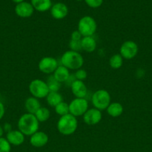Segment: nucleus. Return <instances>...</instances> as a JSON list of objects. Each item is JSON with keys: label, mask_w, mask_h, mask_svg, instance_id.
<instances>
[{"label": "nucleus", "mask_w": 152, "mask_h": 152, "mask_svg": "<svg viewBox=\"0 0 152 152\" xmlns=\"http://www.w3.org/2000/svg\"><path fill=\"white\" fill-rule=\"evenodd\" d=\"M71 91L75 98H85L87 94V88L83 81L75 80L71 83Z\"/></svg>", "instance_id": "nucleus-13"}, {"label": "nucleus", "mask_w": 152, "mask_h": 152, "mask_svg": "<svg viewBox=\"0 0 152 152\" xmlns=\"http://www.w3.org/2000/svg\"><path fill=\"white\" fill-rule=\"evenodd\" d=\"M4 129L1 126H0V137H2L3 134H4Z\"/></svg>", "instance_id": "nucleus-33"}, {"label": "nucleus", "mask_w": 152, "mask_h": 152, "mask_svg": "<svg viewBox=\"0 0 152 152\" xmlns=\"http://www.w3.org/2000/svg\"><path fill=\"white\" fill-rule=\"evenodd\" d=\"M46 102L48 105H50L51 107L55 108L56 105L63 102V96L59 92H52L50 91L49 94L46 96Z\"/></svg>", "instance_id": "nucleus-21"}, {"label": "nucleus", "mask_w": 152, "mask_h": 152, "mask_svg": "<svg viewBox=\"0 0 152 152\" xmlns=\"http://www.w3.org/2000/svg\"><path fill=\"white\" fill-rule=\"evenodd\" d=\"M34 9L32 4L27 1L16 4L15 7V13L18 16L21 18H29L33 15Z\"/></svg>", "instance_id": "nucleus-11"}, {"label": "nucleus", "mask_w": 152, "mask_h": 152, "mask_svg": "<svg viewBox=\"0 0 152 152\" xmlns=\"http://www.w3.org/2000/svg\"><path fill=\"white\" fill-rule=\"evenodd\" d=\"M86 77H87V72L84 69L80 68V69L76 70V72L75 74V80L83 81L84 80H86Z\"/></svg>", "instance_id": "nucleus-28"}, {"label": "nucleus", "mask_w": 152, "mask_h": 152, "mask_svg": "<svg viewBox=\"0 0 152 152\" xmlns=\"http://www.w3.org/2000/svg\"><path fill=\"white\" fill-rule=\"evenodd\" d=\"M55 111L58 115L60 117L62 116H65L66 114H69V104L65 102H61V103L58 104V105L55 107Z\"/></svg>", "instance_id": "nucleus-24"}, {"label": "nucleus", "mask_w": 152, "mask_h": 152, "mask_svg": "<svg viewBox=\"0 0 152 152\" xmlns=\"http://www.w3.org/2000/svg\"><path fill=\"white\" fill-rule=\"evenodd\" d=\"M83 37H82L81 34L78 31H74L71 34V37H70V39L72 40H76V41H80L82 39Z\"/></svg>", "instance_id": "nucleus-30"}, {"label": "nucleus", "mask_w": 152, "mask_h": 152, "mask_svg": "<svg viewBox=\"0 0 152 152\" xmlns=\"http://www.w3.org/2000/svg\"><path fill=\"white\" fill-rule=\"evenodd\" d=\"M34 115L40 123H43V122L47 121L50 118L51 113L49 108L41 106L34 114Z\"/></svg>", "instance_id": "nucleus-22"}, {"label": "nucleus", "mask_w": 152, "mask_h": 152, "mask_svg": "<svg viewBox=\"0 0 152 152\" xmlns=\"http://www.w3.org/2000/svg\"><path fill=\"white\" fill-rule=\"evenodd\" d=\"M18 130L25 136H31L39 131L40 122L35 115L30 113H25L19 117L18 120Z\"/></svg>", "instance_id": "nucleus-1"}, {"label": "nucleus", "mask_w": 152, "mask_h": 152, "mask_svg": "<svg viewBox=\"0 0 152 152\" xmlns=\"http://www.w3.org/2000/svg\"><path fill=\"white\" fill-rule=\"evenodd\" d=\"M107 112L110 117H118L122 114L124 111V108L122 105L119 102H111L107 108Z\"/></svg>", "instance_id": "nucleus-20"}, {"label": "nucleus", "mask_w": 152, "mask_h": 152, "mask_svg": "<svg viewBox=\"0 0 152 152\" xmlns=\"http://www.w3.org/2000/svg\"><path fill=\"white\" fill-rule=\"evenodd\" d=\"M49 142V136L44 132L37 131L30 136V143L35 148H42Z\"/></svg>", "instance_id": "nucleus-12"}, {"label": "nucleus", "mask_w": 152, "mask_h": 152, "mask_svg": "<svg viewBox=\"0 0 152 152\" xmlns=\"http://www.w3.org/2000/svg\"><path fill=\"white\" fill-rule=\"evenodd\" d=\"M91 101L94 108L102 111L107 109L111 103V96L110 93L104 89H99L92 95Z\"/></svg>", "instance_id": "nucleus-5"}, {"label": "nucleus", "mask_w": 152, "mask_h": 152, "mask_svg": "<svg viewBox=\"0 0 152 152\" xmlns=\"http://www.w3.org/2000/svg\"><path fill=\"white\" fill-rule=\"evenodd\" d=\"M40 107H41V105H40L39 99H37L34 96L27 98L25 102V108L27 113L34 114Z\"/></svg>", "instance_id": "nucleus-19"}, {"label": "nucleus", "mask_w": 152, "mask_h": 152, "mask_svg": "<svg viewBox=\"0 0 152 152\" xmlns=\"http://www.w3.org/2000/svg\"><path fill=\"white\" fill-rule=\"evenodd\" d=\"M81 48L87 53L95 51L97 48V42L93 37H83L81 41Z\"/></svg>", "instance_id": "nucleus-17"}, {"label": "nucleus", "mask_w": 152, "mask_h": 152, "mask_svg": "<svg viewBox=\"0 0 152 152\" xmlns=\"http://www.w3.org/2000/svg\"><path fill=\"white\" fill-rule=\"evenodd\" d=\"M11 145L6 138L0 137V152H10Z\"/></svg>", "instance_id": "nucleus-26"}, {"label": "nucleus", "mask_w": 152, "mask_h": 152, "mask_svg": "<svg viewBox=\"0 0 152 152\" xmlns=\"http://www.w3.org/2000/svg\"><path fill=\"white\" fill-rule=\"evenodd\" d=\"M12 1H13V2L16 3V4H19V3H21L22 2V1H24L25 0H12Z\"/></svg>", "instance_id": "nucleus-34"}, {"label": "nucleus", "mask_w": 152, "mask_h": 152, "mask_svg": "<svg viewBox=\"0 0 152 152\" xmlns=\"http://www.w3.org/2000/svg\"><path fill=\"white\" fill-rule=\"evenodd\" d=\"M28 90L32 96L37 99L46 98L49 93L47 83L40 79H35L30 83Z\"/></svg>", "instance_id": "nucleus-6"}, {"label": "nucleus", "mask_w": 152, "mask_h": 152, "mask_svg": "<svg viewBox=\"0 0 152 152\" xmlns=\"http://www.w3.org/2000/svg\"><path fill=\"white\" fill-rule=\"evenodd\" d=\"M124 59L119 53L113 55L109 59V65L113 69H119L123 65Z\"/></svg>", "instance_id": "nucleus-23"}, {"label": "nucleus", "mask_w": 152, "mask_h": 152, "mask_svg": "<svg viewBox=\"0 0 152 152\" xmlns=\"http://www.w3.org/2000/svg\"><path fill=\"white\" fill-rule=\"evenodd\" d=\"M3 129H4V132H6L7 133V132H10L11 130H13L12 129V126L10 124V123H4V126H3Z\"/></svg>", "instance_id": "nucleus-32"}, {"label": "nucleus", "mask_w": 152, "mask_h": 152, "mask_svg": "<svg viewBox=\"0 0 152 152\" xmlns=\"http://www.w3.org/2000/svg\"><path fill=\"white\" fill-rule=\"evenodd\" d=\"M47 85L48 87H49V92H58L60 90V88H61V84L59 82L57 81L55 78H54L53 76H51L47 80Z\"/></svg>", "instance_id": "nucleus-25"}, {"label": "nucleus", "mask_w": 152, "mask_h": 152, "mask_svg": "<svg viewBox=\"0 0 152 152\" xmlns=\"http://www.w3.org/2000/svg\"><path fill=\"white\" fill-rule=\"evenodd\" d=\"M80 41L81 40H80V41H76V40L70 39L69 42V46L70 50L76 52H79L80 50H81L82 48Z\"/></svg>", "instance_id": "nucleus-27"}, {"label": "nucleus", "mask_w": 152, "mask_h": 152, "mask_svg": "<svg viewBox=\"0 0 152 152\" xmlns=\"http://www.w3.org/2000/svg\"><path fill=\"white\" fill-rule=\"evenodd\" d=\"M97 23L94 18L90 16H85L80 18L77 23V31L82 37H92L96 32Z\"/></svg>", "instance_id": "nucleus-4"}, {"label": "nucleus", "mask_w": 152, "mask_h": 152, "mask_svg": "<svg viewBox=\"0 0 152 152\" xmlns=\"http://www.w3.org/2000/svg\"><path fill=\"white\" fill-rule=\"evenodd\" d=\"M51 15L52 17L58 20L64 19L67 16L69 12L68 7L64 3L58 2L53 4L50 9Z\"/></svg>", "instance_id": "nucleus-14"}, {"label": "nucleus", "mask_w": 152, "mask_h": 152, "mask_svg": "<svg viewBox=\"0 0 152 152\" xmlns=\"http://www.w3.org/2000/svg\"><path fill=\"white\" fill-rule=\"evenodd\" d=\"M75 1H82V0H75Z\"/></svg>", "instance_id": "nucleus-35"}, {"label": "nucleus", "mask_w": 152, "mask_h": 152, "mask_svg": "<svg viewBox=\"0 0 152 152\" xmlns=\"http://www.w3.org/2000/svg\"><path fill=\"white\" fill-rule=\"evenodd\" d=\"M104 0H84L85 3L92 8H98L102 4Z\"/></svg>", "instance_id": "nucleus-29"}, {"label": "nucleus", "mask_w": 152, "mask_h": 152, "mask_svg": "<svg viewBox=\"0 0 152 152\" xmlns=\"http://www.w3.org/2000/svg\"><path fill=\"white\" fill-rule=\"evenodd\" d=\"M25 135L19 130H11L6 134V139L10 145L18 146L25 142Z\"/></svg>", "instance_id": "nucleus-15"}, {"label": "nucleus", "mask_w": 152, "mask_h": 152, "mask_svg": "<svg viewBox=\"0 0 152 152\" xmlns=\"http://www.w3.org/2000/svg\"><path fill=\"white\" fill-rule=\"evenodd\" d=\"M58 67V60L52 56L43 57L38 63V68L40 72L46 74H53Z\"/></svg>", "instance_id": "nucleus-9"}, {"label": "nucleus", "mask_w": 152, "mask_h": 152, "mask_svg": "<svg viewBox=\"0 0 152 152\" xmlns=\"http://www.w3.org/2000/svg\"><path fill=\"white\" fill-rule=\"evenodd\" d=\"M31 4L39 12H46L52 7V0H31Z\"/></svg>", "instance_id": "nucleus-18"}, {"label": "nucleus", "mask_w": 152, "mask_h": 152, "mask_svg": "<svg viewBox=\"0 0 152 152\" xmlns=\"http://www.w3.org/2000/svg\"><path fill=\"white\" fill-rule=\"evenodd\" d=\"M77 125V117L69 114L60 117L57 123V129L61 134L69 136L76 132Z\"/></svg>", "instance_id": "nucleus-2"}, {"label": "nucleus", "mask_w": 152, "mask_h": 152, "mask_svg": "<svg viewBox=\"0 0 152 152\" xmlns=\"http://www.w3.org/2000/svg\"><path fill=\"white\" fill-rule=\"evenodd\" d=\"M139 48L137 43L132 40L124 42L119 49V54L125 59H132L138 53Z\"/></svg>", "instance_id": "nucleus-8"}, {"label": "nucleus", "mask_w": 152, "mask_h": 152, "mask_svg": "<svg viewBox=\"0 0 152 152\" xmlns=\"http://www.w3.org/2000/svg\"><path fill=\"white\" fill-rule=\"evenodd\" d=\"M53 77L60 83H66L70 78L69 70L63 65H58L57 69L53 73Z\"/></svg>", "instance_id": "nucleus-16"}, {"label": "nucleus", "mask_w": 152, "mask_h": 152, "mask_svg": "<svg viewBox=\"0 0 152 152\" xmlns=\"http://www.w3.org/2000/svg\"><path fill=\"white\" fill-rule=\"evenodd\" d=\"M61 65L69 70H77L83 65V57L79 52L69 50L63 53L61 58Z\"/></svg>", "instance_id": "nucleus-3"}, {"label": "nucleus", "mask_w": 152, "mask_h": 152, "mask_svg": "<svg viewBox=\"0 0 152 152\" xmlns=\"http://www.w3.org/2000/svg\"><path fill=\"white\" fill-rule=\"evenodd\" d=\"M5 113V108H4V105L2 102L0 101V120L3 118Z\"/></svg>", "instance_id": "nucleus-31"}, {"label": "nucleus", "mask_w": 152, "mask_h": 152, "mask_svg": "<svg viewBox=\"0 0 152 152\" xmlns=\"http://www.w3.org/2000/svg\"><path fill=\"white\" fill-rule=\"evenodd\" d=\"M69 114L77 117L83 116L89 109L88 101L85 98H75L69 104Z\"/></svg>", "instance_id": "nucleus-7"}, {"label": "nucleus", "mask_w": 152, "mask_h": 152, "mask_svg": "<svg viewBox=\"0 0 152 152\" xmlns=\"http://www.w3.org/2000/svg\"><path fill=\"white\" fill-rule=\"evenodd\" d=\"M102 114L101 111L95 108H89L83 115V122L88 126H95L101 122Z\"/></svg>", "instance_id": "nucleus-10"}]
</instances>
